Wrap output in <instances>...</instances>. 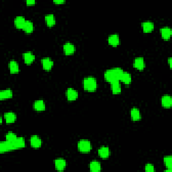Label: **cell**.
Returning a JSON list of instances; mask_svg holds the SVG:
<instances>
[{"label": "cell", "mask_w": 172, "mask_h": 172, "mask_svg": "<svg viewBox=\"0 0 172 172\" xmlns=\"http://www.w3.org/2000/svg\"><path fill=\"white\" fill-rule=\"evenodd\" d=\"M123 72H124V71L121 68H120V67H114V68L106 71L105 73H104V78L110 83L120 81Z\"/></svg>", "instance_id": "1"}, {"label": "cell", "mask_w": 172, "mask_h": 172, "mask_svg": "<svg viewBox=\"0 0 172 172\" xmlns=\"http://www.w3.org/2000/svg\"><path fill=\"white\" fill-rule=\"evenodd\" d=\"M83 85L85 90L88 92H93L97 88V81L95 77L89 76L85 77L83 81Z\"/></svg>", "instance_id": "2"}, {"label": "cell", "mask_w": 172, "mask_h": 172, "mask_svg": "<svg viewBox=\"0 0 172 172\" xmlns=\"http://www.w3.org/2000/svg\"><path fill=\"white\" fill-rule=\"evenodd\" d=\"M77 147L79 151L82 153H88L92 149V144L88 140L82 139L78 142Z\"/></svg>", "instance_id": "3"}, {"label": "cell", "mask_w": 172, "mask_h": 172, "mask_svg": "<svg viewBox=\"0 0 172 172\" xmlns=\"http://www.w3.org/2000/svg\"><path fill=\"white\" fill-rule=\"evenodd\" d=\"M14 150V147L12 142L10 141H2L0 143V152L4 153Z\"/></svg>", "instance_id": "4"}, {"label": "cell", "mask_w": 172, "mask_h": 172, "mask_svg": "<svg viewBox=\"0 0 172 172\" xmlns=\"http://www.w3.org/2000/svg\"><path fill=\"white\" fill-rule=\"evenodd\" d=\"M66 96L69 101H74L78 98V92L73 88H69L66 91Z\"/></svg>", "instance_id": "5"}, {"label": "cell", "mask_w": 172, "mask_h": 172, "mask_svg": "<svg viewBox=\"0 0 172 172\" xmlns=\"http://www.w3.org/2000/svg\"><path fill=\"white\" fill-rule=\"evenodd\" d=\"M41 64L43 68L46 71H50L53 67L54 63L52 60L48 57H44L41 59Z\"/></svg>", "instance_id": "6"}, {"label": "cell", "mask_w": 172, "mask_h": 172, "mask_svg": "<svg viewBox=\"0 0 172 172\" xmlns=\"http://www.w3.org/2000/svg\"><path fill=\"white\" fill-rule=\"evenodd\" d=\"M133 65L134 68H136L139 71L143 70L145 67L144 59L143 57H140L135 58V59L134 60Z\"/></svg>", "instance_id": "7"}, {"label": "cell", "mask_w": 172, "mask_h": 172, "mask_svg": "<svg viewBox=\"0 0 172 172\" xmlns=\"http://www.w3.org/2000/svg\"><path fill=\"white\" fill-rule=\"evenodd\" d=\"M108 43L110 45L113 47H117L120 43V38L119 36L117 34H113L110 36H108Z\"/></svg>", "instance_id": "8"}, {"label": "cell", "mask_w": 172, "mask_h": 172, "mask_svg": "<svg viewBox=\"0 0 172 172\" xmlns=\"http://www.w3.org/2000/svg\"><path fill=\"white\" fill-rule=\"evenodd\" d=\"M67 166L66 161L63 159L59 158L55 160V166L56 170L58 171H63L65 169Z\"/></svg>", "instance_id": "9"}, {"label": "cell", "mask_w": 172, "mask_h": 172, "mask_svg": "<svg viewBox=\"0 0 172 172\" xmlns=\"http://www.w3.org/2000/svg\"><path fill=\"white\" fill-rule=\"evenodd\" d=\"M63 51H64L65 54L67 55H72L76 51V47L72 43H67L63 45Z\"/></svg>", "instance_id": "10"}, {"label": "cell", "mask_w": 172, "mask_h": 172, "mask_svg": "<svg viewBox=\"0 0 172 172\" xmlns=\"http://www.w3.org/2000/svg\"><path fill=\"white\" fill-rule=\"evenodd\" d=\"M31 145L34 148H40L42 145V141L38 135H32L31 138Z\"/></svg>", "instance_id": "11"}, {"label": "cell", "mask_w": 172, "mask_h": 172, "mask_svg": "<svg viewBox=\"0 0 172 172\" xmlns=\"http://www.w3.org/2000/svg\"><path fill=\"white\" fill-rule=\"evenodd\" d=\"M26 64L30 65L35 60V55L31 52H26L22 55Z\"/></svg>", "instance_id": "12"}, {"label": "cell", "mask_w": 172, "mask_h": 172, "mask_svg": "<svg viewBox=\"0 0 172 172\" xmlns=\"http://www.w3.org/2000/svg\"><path fill=\"white\" fill-rule=\"evenodd\" d=\"M142 28H143V32L145 33H148L153 31L154 29V24L151 21H145L142 23Z\"/></svg>", "instance_id": "13"}, {"label": "cell", "mask_w": 172, "mask_h": 172, "mask_svg": "<svg viewBox=\"0 0 172 172\" xmlns=\"http://www.w3.org/2000/svg\"><path fill=\"white\" fill-rule=\"evenodd\" d=\"M9 69H10V72L12 74H15V73H18L19 72V65H18V63L14 60H12L9 62Z\"/></svg>", "instance_id": "14"}, {"label": "cell", "mask_w": 172, "mask_h": 172, "mask_svg": "<svg viewBox=\"0 0 172 172\" xmlns=\"http://www.w3.org/2000/svg\"><path fill=\"white\" fill-rule=\"evenodd\" d=\"M33 108L36 111H44L46 108V105L43 100H38L34 103Z\"/></svg>", "instance_id": "15"}, {"label": "cell", "mask_w": 172, "mask_h": 172, "mask_svg": "<svg viewBox=\"0 0 172 172\" xmlns=\"http://www.w3.org/2000/svg\"><path fill=\"white\" fill-rule=\"evenodd\" d=\"M162 38L165 40H169L172 35L171 29L169 27H163L160 30Z\"/></svg>", "instance_id": "16"}, {"label": "cell", "mask_w": 172, "mask_h": 172, "mask_svg": "<svg viewBox=\"0 0 172 172\" xmlns=\"http://www.w3.org/2000/svg\"><path fill=\"white\" fill-rule=\"evenodd\" d=\"M98 155L102 159H106L110 155V149L108 147H101L98 149Z\"/></svg>", "instance_id": "17"}, {"label": "cell", "mask_w": 172, "mask_h": 172, "mask_svg": "<svg viewBox=\"0 0 172 172\" xmlns=\"http://www.w3.org/2000/svg\"><path fill=\"white\" fill-rule=\"evenodd\" d=\"M26 19L24 16H17L14 19V25L18 29H22L26 22Z\"/></svg>", "instance_id": "18"}, {"label": "cell", "mask_w": 172, "mask_h": 172, "mask_svg": "<svg viewBox=\"0 0 172 172\" xmlns=\"http://www.w3.org/2000/svg\"><path fill=\"white\" fill-rule=\"evenodd\" d=\"M14 149L23 148L25 147V140L23 137H17L16 139L12 142Z\"/></svg>", "instance_id": "19"}, {"label": "cell", "mask_w": 172, "mask_h": 172, "mask_svg": "<svg viewBox=\"0 0 172 172\" xmlns=\"http://www.w3.org/2000/svg\"><path fill=\"white\" fill-rule=\"evenodd\" d=\"M130 117H131L132 120L134 121H139L141 118L140 110L137 108H133L130 110Z\"/></svg>", "instance_id": "20"}, {"label": "cell", "mask_w": 172, "mask_h": 172, "mask_svg": "<svg viewBox=\"0 0 172 172\" xmlns=\"http://www.w3.org/2000/svg\"><path fill=\"white\" fill-rule=\"evenodd\" d=\"M13 92L12 89H6L4 90H2L0 92V100H6L12 98Z\"/></svg>", "instance_id": "21"}, {"label": "cell", "mask_w": 172, "mask_h": 172, "mask_svg": "<svg viewBox=\"0 0 172 172\" xmlns=\"http://www.w3.org/2000/svg\"><path fill=\"white\" fill-rule=\"evenodd\" d=\"M4 118L7 124H12L14 123L16 120V115L12 112H8L4 114Z\"/></svg>", "instance_id": "22"}, {"label": "cell", "mask_w": 172, "mask_h": 172, "mask_svg": "<svg viewBox=\"0 0 172 172\" xmlns=\"http://www.w3.org/2000/svg\"><path fill=\"white\" fill-rule=\"evenodd\" d=\"M162 104L165 108H170L172 105V98L170 95H165L162 98Z\"/></svg>", "instance_id": "23"}, {"label": "cell", "mask_w": 172, "mask_h": 172, "mask_svg": "<svg viewBox=\"0 0 172 172\" xmlns=\"http://www.w3.org/2000/svg\"><path fill=\"white\" fill-rule=\"evenodd\" d=\"M111 84V90L114 94H118L121 92V86L120 84L119 81H114L110 83Z\"/></svg>", "instance_id": "24"}, {"label": "cell", "mask_w": 172, "mask_h": 172, "mask_svg": "<svg viewBox=\"0 0 172 172\" xmlns=\"http://www.w3.org/2000/svg\"><path fill=\"white\" fill-rule=\"evenodd\" d=\"M120 81H122L123 83L126 85H129L130 84L132 81V77H131V75L130 73H128V72H124L122 75L121 78V80Z\"/></svg>", "instance_id": "25"}, {"label": "cell", "mask_w": 172, "mask_h": 172, "mask_svg": "<svg viewBox=\"0 0 172 172\" xmlns=\"http://www.w3.org/2000/svg\"><path fill=\"white\" fill-rule=\"evenodd\" d=\"M44 19H45V22L48 27H53V26H54L55 24L56 20H55V18L53 14H47L45 17H44Z\"/></svg>", "instance_id": "26"}, {"label": "cell", "mask_w": 172, "mask_h": 172, "mask_svg": "<svg viewBox=\"0 0 172 172\" xmlns=\"http://www.w3.org/2000/svg\"><path fill=\"white\" fill-rule=\"evenodd\" d=\"M89 169L91 171L93 172H98L101 170V164L100 162L97 161H92L89 163Z\"/></svg>", "instance_id": "27"}, {"label": "cell", "mask_w": 172, "mask_h": 172, "mask_svg": "<svg viewBox=\"0 0 172 172\" xmlns=\"http://www.w3.org/2000/svg\"><path fill=\"white\" fill-rule=\"evenodd\" d=\"M22 30L27 33H31L34 31V24L30 20H27L24 25V27Z\"/></svg>", "instance_id": "28"}, {"label": "cell", "mask_w": 172, "mask_h": 172, "mask_svg": "<svg viewBox=\"0 0 172 172\" xmlns=\"http://www.w3.org/2000/svg\"><path fill=\"white\" fill-rule=\"evenodd\" d=\"M163 162L167 169H171L172 166V158L171 156H166L163 159Z\"/></svg>", "instance_id": "29"}, {"label": "cell", "mask_w": 172, "mask_h": 172, "mask_svg": "<svg viewBox=\"0 0 172 172\" xmlns=\"http://www.w3.org/2000/svg\"><path fill=\"white\" fill-rule=\"evenodd\" d=\"M17 135L15 133H14L13 132H8L6 134V139L7 141L10 142H13L14 141H15L16 139L17 138Z\"/></svg>", "instance_id": "30"}, {"label": "cell", "mask_w": 172, "mask_h": 172, "mask_svg": "<svg viewBox=\"0 0 172 172\" xmlns=\"http://www.w3.org/2000/svg\"><path fill=\"white\" fill-rule=\"evenodd\" d=\"M145 170L146 171H148V172H153V171H155L154 166H153L152 164H151V163L147 164V165L145 166Z\"/></svg>", "instance_id": "31"}, {"label": "cell", "mask_w": 172, "mask_h": 172, "mask_svg": "<svg viewBox=\"0 0 172 172\" xmlns=\"http://www.w3.org/2000/svg\"><path fill=\"white\" fill-rule=\"evenodd\" d=\"M53 2L57 4H61V3H64L65 2V0H55Z\"/></svg>", "instance_id": "32"}, {"label": "cell", "mask_w": 172, "mask_h": 172, "mask_svg": "<svg viewBox=\"0 0 172 172\" xmlns=\"http://www.w3.org/2000/svg\"><path fill=\"white\" fill-rule=\"evenodd\" d=\"M35 3H36L35 0H27V3L28 5H33L35 4Z\"/></svg>", "instance_id": "33"}, {"label": "cell", "mask_w": 172, "mask_h": 172, "mask_svg": "<svg viewBox=\"0 0 172 172\" xmlns=\"http://www.w3.org/2000/svg\"><path fill=\"white\" fill-rule=\"evenodd\" d=\"M168 63H169V65H170V66L171 67V57H170L169 59H168Z\"/></svg>", "instance_id": "34"}]
</instances>
